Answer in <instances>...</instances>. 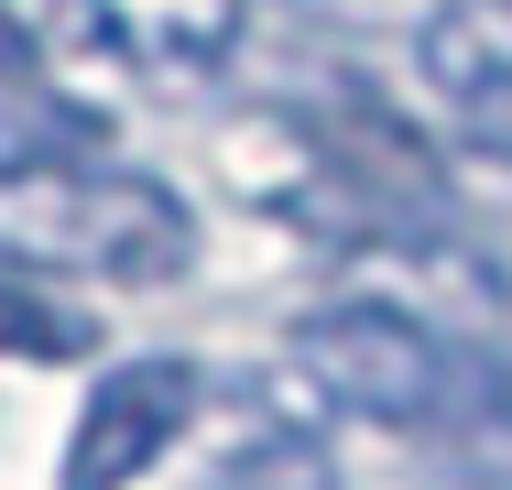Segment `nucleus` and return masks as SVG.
<instances>
[{"label":"nucleus","mask_w":512,"mask_h":490,"mask_svg":"<svg viewBox=\"0 0 512 490\" xmlns=\"http://www.w3.org/2000/svg\"><path fill=\"white\" fill-rule=\"evenodd\" d=\"M327 480H338L327 436H306V425H251L207 458V490H327Z\"/></svg>","instance_id":"obj_8"},{"label":"nucleus","mask_w":512,"mask_h":490,"mask_svg":"<svg viewBox=\"0 0 512 490\" xmlns=\"http://www.w3.org/2000/svg\"><path fill=\"white\" fill-rule=\"evenodd\" d=\"M458 11H469V22H480V33H491V44L512 55V0H458Z\"/></svg>","instance_id":"obj_11"},{"label":"nucleus","mask_w":512,"mask_h":490,"mask_svg":"<svg viewBox=\"0 0 512 490\" xmlns=\"http://www.w3.org/2000/svg\"><path fill=\"white\" fill-rule=\"evenodd\" d=\"M55 22L142 77H218L229 44L251 33V0H66Z\"/></svg>","instance_id":"obj_5"},{"label":"nucleus","mask_w":512,"mask_h":490,"mask_svg":"<svg viewBox=\"0 0 512 490\" xmlns=\"http://www.w3.org/2000/svg\"><path fill=\"white\" fill-rule=\"evenodd\" d=\"M414 88H425L436 142H458V153H480V164L512 175V55L458 11V0L414 33Z\"/></svg>","instance_id":"obj_4"},{"label":"nucleus","mask_w":512,"mask_h":490,"mask_svg":"<svg viewBox=\"0 0 512 490\" xmlns=\"http://www.w3.org/2000/svg\"><path fill=\"white\" fill-rule=\"evenodd\" d=\"M436 436H447L458 490H512V403H458Z\"/></svg>","instance_id":"obj_9"},{"label":"nucleus","mask_w":512,"mask_h":490,"mask_svg":"<svg viewBox=\"0 0 512 490\" xmlns=\"http://www.w3.org/2000/svg\"><path fill=\"white\" fill-rule=\"evenodd\" d=\"M197 360H175V349H153V360H120L88 382L77 403V436H66V490H131L186 425H197Z\"/></svg>","instance_id":"obj_3"},{"label":"nucleus","mask_w":512,"mask_h":490,"mask_svg":"<svg viewBox=\"0 0 512 490\" xmlns=\"http://www.w3.org/2000/svg\"><path fill=\"white\" fill-rule=\"evenodd\" d=\"M0 262L55 284H175L197 262L186 196L120 164H66L33 186H0Z\"/></svg>","instance_id":"obj_1"},{"label":"nucleus","mask_w":512,"mask_h":490,"mask_svg":"<svg viewBox=\"0 0 512 490\" xmlns=\"http://www.w3.org/2000/svg\"><path fill=\"white\" fill-rule=\"evenodd\" d=\"M66 164H99V120L77 98H55L33 66L0 77V186H33V175H66Z\"/></svg>","instance_id":"obj_6"},{"label":"nucleus","mask_w":512,"mask_h":490,"mask_svg":"<svg viewBox=\"0 0 512 490\" xmlns=\"http://www.w3.org/2000/svg\"><path fill=\"white\" fill-rule=\"evenodd\" d=\"M33 66V33H22V11H0V77H22Z\"/></svg>","instance_id":"obj_10"},{"label":"nucleus","mask_w":512,"mask_h":490,"mask_svg":"<svg viewBox=\"0 0 512 490\" xmlns=\"http://www.w3.org/2000/svg\"><path fill=\"white\" fill-rule=\"evenodd\" d=\"M77 349H99V305H66L22 262H0V360H77Z\"/></svg>","instance_id":"obj_7"},{"label":"nucleus","mask_w":512,"mask_h":490,"mask_svg":"<svg viewBox=\"0 0 512 490\" xmlns=\"http://www.w3.org/2000/svg\"><path fill=\"white\" fill-rule=\"evenodd\" d=\"M284 349H295V371H306L338 414H360V425H447V414L469 403L458 349H447L414 305H382V294L306 305Z\"/></svg>","instance_id":"obj_2"}]
</instances>
